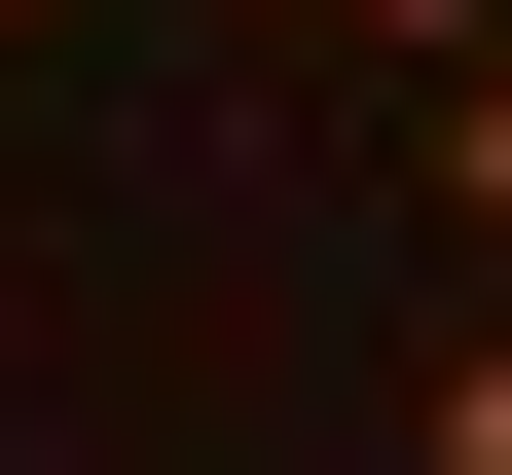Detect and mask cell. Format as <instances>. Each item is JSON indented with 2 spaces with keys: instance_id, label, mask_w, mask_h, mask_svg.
<instances>
[{
  "instance_id": "obj_1",
  "label": "cell",
  "mask_w": 512,
  "mask_h": 475,
  "mask_svg": "<svg viewBox=\"0 0 512 475\" xmlns=\"http://www.w3.org/2000/svg\"><path fill=\"white\" fill-rule=\"evenodd\" d=\"M403 110H439V147H403V183H439V256H512V37H439Z\"/></svg>"
},
{
  "instance_id": "obj_2",
  "label": "cell",
  "mask_w": 512,
  "mask_h": 475,
  "mask_svg": "<svg viewBox=\"0 0 512 475\" xmlns=\"http://www.w3.org/2000/svg\"><path fill=\"white\" fill-rule=\"evenodd\" d=\"M403 475H512V256H476V329L403 366Z\"/></svg>"
},
{
  "instance_id": "obj_3",
  "label": "cell",
  "mask_w": 512,
  "mask_h": 475,
  "mask_svg": "<svg viewBox=\"0 0 512 475\" xmlns=\"http://www.w3.org/2000/svg\"><path fill=\"white\" fill-rule=\"evenodd\" d=\"M293 37H366V74H439V37H512V0H293Z\"/></svg>"
}]
</instances>
